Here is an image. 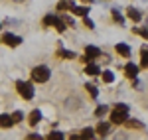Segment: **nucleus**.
<instances>
[{
  "mask_svg": "<svg viewBox=\"0 0 148 140\" xmlns=\"http://www.w3.org/2000/svg\"><path fill=\"white\" fill-rule=\"evenodd\" d=\"M126 120H128V105L116 103L113 107V113H111V122L113 124H125Z\"/></svg>",
  "mask_w": 148,
  "mask_h": 140,
  "instance_id": "obj_1",
  "label": "nucleus"
},
{
  "mask_svg": "<svg viewBox=\"0 0 148 140\" xmlns=\"http://www.w3.org/2000/svg\"><path fill=\"white\" fill-rule=\"evenodd\" d=\"M49 67H46V65H40V67H34L32 69V79H34V83H46L47 79H49Z\"/></svg>",
  "mask_w": 148,
  "mask_h": 140,
  "instance_id": "obj_2",
  "label": "nucleus"
},
{
  "mask_svg": "<svg viewBox=\"0 0 148 140\" xmlns=\"http://www.w3.org/2000/svg\"><path fill=\"white\" fill-rule=\"evenodd\" d=\"M16 89H18V93L22 95L26 101H32L34 99V85L28 81H18L16 83Z\"/></svg>",
  "mask_w": 148,
  "mask_h": 140,
  "instance_id": "obj_3",
  "label": "nucleus"
},
{
  "mask_svg": "<svg viewBox=\"0 0 148 140\" xmlns=\"http://www.w3.org/2000/svg\"><path fill=\"white\" fill-rule=\"evenodd\" d=\"M2 42H4L6 46H10V47H16V46L22 44V38L16 36V34H10V32H4V34H2Z\"/></svg>",
  "mask_w": 148,
  "mask_h": 140,
  "instance_id": "obj_4",
  "label": "nucleus"
},
{
  "mask_svg": "<svg viewBox=\"0 0 148 140\" xmlns=\"http://www.w3.org/2000/svg\"><path fill=\"white\" fill-rule=\"evenodd\" d=\"M85 57H87V59L101 57V49H99L97 46H87V47H85Z\"/></svg>",
  "mask_w": 148,
  "mask_h": 140,
  "instance_id": "obj_5",
  "label": "nucleus"
},
{
  "mask_svg": "<svg viewBox=\"0 0 148 140\" xmlns=\"http://www.w3.org/2000/svg\"><path fill=\"white\" fill-rule=\"evenodd\" d=\"M40 120H42V111H40V109H36V111H32V113H30V118H28L30 126H36V124H38Z\"/></svg>",
  "mask_w": 148,
  "mask_h": 140,
  "instance_id": "obj_6",
  "label": "nucleus"
},
{
  "mask_svg": "<svg viewBox=\"0 0 148 140\" xmlns=\"http://www.w3.org/2000/svg\"><path fill=\"white\" fill-rule=\"evenodd\" d=\"M138 69H140L138 65H134V63H128V65L125 67L126 77H128V79H134V77H136V73H138Z\"/></svg>",
  "mask_w": 148,
  "mask_h": 140,
  "instance_id": "obj_7",
  "label": "nucleus"
},
{
  "mask_svg": "<svg viewBox=\"0 0 148 140\" xmlns=\"http://www.w3.org/2000/svg\"><path fill=\"white\" fill-rule=\"evenodd\" d=\"M114 51H116L119 55H123V57H128V55H130V47L126 46V44H116V46H114Z\"/></svg>",
  "mask_w": 148,
  "mask_h": 140,
  "instance_id": "obj_8",
  "label": "nucleus"
},
{
  "mask_svg": "<svg viewBox=\"0 0 148 140\" xmlns=\"http://www.w3.org/2000/svg\"><path fill=\"white\" fill-rule=\"evenodd\" d=\"M109 132H111V124H109V122H99L97 134H99V136H109Z\"/></svg>",
  "mask_w": 148,
  "mask_h": 140,
  "instance_id": "obj_9",
  "label": "nucleus"
},
{
  "mask_svg": "<svg viewBox=\"0 0 148 140\" xmlns=\"http://www.w3.org/2000/svg\"><path fill=\"white\" fill-rule=\"evenodd\" d=\"M85 73H87V75H101L103 71H101V67H99L97 63H87V67H85Z\"/></svg>",
  "mask_w": 148,
  "mask_h": 140,
  "instance_id": "obj_10",
  "label": "nucleus"
},
{
  "mask_svg": "<svg viewBox=\"0 0 148 140\" xmlns=\"http://www.w3.org/2000/svg\"><path fill=\"white\" fill-rule=\"evenodd\" d=\"M125 124H126V126H128L130 130H134V128H138V130H144V124H142L140 120H134V118H128V120H126Z\"/></svg>",
  "mask_w": 148,
  "mask_h": 140,
  "instance_id": "obj_11",
  "label": "nucleus"
},
{
  "mask_svg": "<svg viewBox=\"0 0 148 140\" xmlns=\"http://www.w3.org/2000/svg\"><path fill=\"white\" fill-rule=\"evenodd\" d=\"M12 122H14V118L8 117V115H2V117H0V124H2V128H4V130H6V128H10V126H12Z\"/></svg>",
  "mask_w": 148,
  "mask_h": 140,
  "instance_id": "obj_12",
  "label": "nucleus"
},
{
  "mask_svg": "<svg viewBox=\"0 0 148 140\" xmlns=\"http://www.w3.org/2000/svg\"><path fill=\"white\" fill-rule=\"evenodd\" d=\"M85 89L89 91V95H91V99H99V89L93 85V83H85Z\"/></svg>",
  "mask_w": 148,
  "mask_h": 140,
  "instance_id": "obj_13",
  "label": "nucleus"
},
{
  "mask_svg": "<svg viewBox=\"0 0 148 140\" xmlns=\"http://www.w3.org/2000/svg\"><path fill=\"white\" fill-rule=\"evenodd\" d=\"M126 16H128L130 20H134V22H140V12H138L136 8H128V10H126Z\"/></svg>",
  "mask_w": 148,
  "mask_h": 140,
  "instance_id": "obj_14",
  "label": "nucleus"
},
{
  "mask_svg": "<svg viewBox=\"0 0 148 140\" xmlns=\"http://www.w3.org/2000/svg\"><path fill=\"white\" fill-rule=\"evenodd\" d=\"M71 12H73L75 16H87V14H89V8H85V6H73Z\"/></svg>",
  "mask_w": 148,
  "mask_h": 140,
  "instance_id": "obj_15",
  "label": "nucleus"
},
{
  "mask_svg": "<svg viewBox=\"0 0 148 140\" xmlns=\"http://www.w3.org/2000/svg\"><path fill=\"white\" fill-rule=\"evenodd\" d=\"M140 55H142V59H140V65H142V67H148V47H146V46L140 49Z\"/></svg>",
  "mask_w": 148,
  "mask_h": 140,
  "instance_id": "obj_16",
  "label": "nucleus"
},
{
  "mask_svg": "<svg viewBox=\"0 0 148 140\" xmlns=\"http://www.w3.org/2000/svg\"><path fill=\"white\" fill-rule=\"evenodd\" d=\"M101 75H103V81H105V83H113V81H114V73H113V71L105 69Z\"/></svg>",
  "mask_w": 148,
  "mask_h": 140,
  "instance_id": "obj_17",
  "label": "nucleus"
},
{
  "mask_svg": "<svg viewBox=\"0 0 148 140\" xmlns=\"http://www.w3.org/2000/svg\"><path fill=\"white\" fill-rule=\"evenodd\" d=\"M73 0H59V4H57V8L59 10H67V8H73Z\"/></svg>",
  "mask_w": 148,
  "mask_h": 140,
  "instance_id": "obj_18",
  "label": "nucleus"
},
{
  "mask_svg": "<svg viewBox=\"0 0 148 140\" xmlns=\"http://www.w3.org/2000/svg\"><path fill=\"white\" fill-rule=\"evenodd\" d=\"M132 32H134V34H138L140 38L148 40V28H132Z\"/></svg>",
  "mask_w": 148,
  "mask_h": 140,
  "instance_id": "obj_19",
  "label": "nucleus"
},
{
  "mask_svg": "<svg viewBox=\"0 0 148 140\" xmlns=\"http://www.w3.org/2000/svg\"><path fill=\"white\" fill-rule=\"evenodd\" d=\"M56 22H57V16H51V14H47L46 18H44V24L46 26H56Z\"/></svg>",
  "mask_w": 148,
  "mask_h": 140,
  "instance_id": "obj_20",
  "label": "nucleus"
},
{
  "mask_svg": "<svg viewBox=\"0 0 148 140\" xmlns=\"http://www.w3.org/2000/svg\"><path fill=\"white\" fill-rule=\"evenodd\" d=\"M113 18H114V22H116V24H125V18L121 16V12L116 10V8L113 10Z\"/></svg>",
  "mask_w": 148,
  "mask_h": 140,
  "instance_id": "obj_21",
  "label": "nucleus"
},
{
  "mask_svg": "<svg viewBox=\"0 0 148 140\" xmlns=\"http://www.w3.org/2000/svg\"><path fill=\"white\" fill-rule=\"evenodd\" d=\"M107 111H109V107H107V105L97 107V111H95V117H103V115H107Z\"/></svg>",
  "mask_w": 148,
  "mask_h": 140,
  "instance_id": "obj_22",
  "label": "nucleus"
},
{
  "mask_svg": "<svg viewBox=\"0 0 148 140\" xmlns=\"http://www.w3.org/2000/svg\"><path fill=\"white\" fill-rule=\"evenodd\" d=\"M59 55L65 57V59H73L75 57V53H73V51H67V49H59Z\"/></svg>",
  "mask_w": 148,
  "mask_h": 140,
  "instance_id": "obj_23",
  "label": "nucleus"
},
{
  "mask_svg": "<svg viewBox=\"0 0 148 140\" xmlns=\"http://www.w3.org/2000/svg\"><path fill=\"white\" fill-rule=\"evenodd\" d=\"M93 136H95L93 128H85L83 132H81V138H93Z\"/></svg>",
  "mask_w": 148,
  "mask_h": 140,
  "instance_id": "obj_24",
  "label": "nucleus"
},
{
  "mask_svg": "<svg viewBox=\"0 0 148 140\" xmlns=\"http://www.w3.org/2000/svg\"><path fill=\"white\" fill-rule=\"evenodd\" d=\"M63 18H57V22H56V28L59 30V32H63L65 30V26H67V22H61Z\"/></svg>",
  "mask_w": 148,
  "mask_h": 140,
  "instance_id": "obj_25",
  "label": "nucleus"
},
{
  "mask_svg": "<svg viewBox=\"0 0 148 140\" xmlns=\"http://www.w3.org/2000/svg\"><path fill=\"white\" fill-rule=\"evenodd\" d=\"M12 118H14V122H20V120L24 118V113H20V111H16V113L12 115Z\"/></svg>",
  "mask_w": 148,
  "mask_h": 140,
  "instance_id": "obj_26",
  "label": "nucleus"
},
{
  "mask_svg": "<svg viewBox=\"0 0 148 140\" xmlns=\"http://www.w3.org/2000/svg\"><path fill=\"white\" fill-rule=\"evenodd\" d=\"M83 22H85V26H87V28H89V30H93V28H95V24H93V20H89V18H87V16H85V18H83Z\"/></svg>",
  "mask_w": 148,
  "mask_h": 140,
  "instance_id": "obj_27",
  "label": "nucleus"
},
{
  "mask_svg": "<svg viewBox=\"0 0 148 140\" xmlns=\"http://www.w3.org/2000/svg\"><path fill=\"white\" fill-rule=\"evenodd\" d=\"M47 138H63V134H61V132H51Z\"/></svg>",
  "mask_w": 148,
  "mask_h": 140,
  "instance_id": "obj_28",
  "label": "nucleus"
},
{
  "mask_svg": "<svg viewBox=\"0 0 148 140\" xmlns=\"http://www.w3.org/2000/svg\"><path fill=\"white\" fill-rule=\"evenodd\" d=\"M63 20H65V22H67V26H73V20H71V18H69V16H63Z\"/></svg>",
  "mask_w": 148,
  "mask_h": 140,
  "instance_id": "obj_29",
  "label": "nucleus"
},
{
  "mask_svg": "<svg viewBox=\"0 0 148 140\" xmlns=\"http://www.w3.org/2000/svg\"><path fill=\"white\" fill-rule=\"evenodd\" d=\"M14 2H24V0H14Z\"/></svg>",
  "mask_w": 148,
  "mask_h": 140,
  "instance_id": "obj_30",
  "label": "nucleus"
},
{
  "mask_svg": "<svg viewBox=\"0 0 148 140\" xmlns=\"http://www.w3.org/2000/svg\"><path fill=\"white\" fill-rule=\"evenodd\" d=\"M85 2H91V0H85Z\"/></svg>",
  "mask_w": 148,
  "mask_h": 140,
  "instance_id": "obj_31",
  "label": "nucleus"
},
{
  "mask_svg": "<svg viewBox=\"0 0 148 140\" xmlns=\"http://www.w3.org/2000/svg\"><path fill=\"white\" fill-rule=\"evenodd\" d=\"M146 24H148V18H146Z\"/></svg>",
  "mask_w": 148,
  "mask_h": 140,
  "instance_id": "obj_32",
  "label": "nucleus"
}]
</instances>
